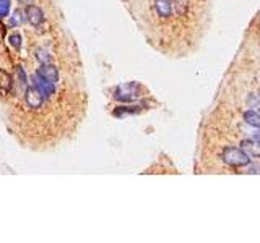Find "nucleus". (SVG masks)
Instances as JSON below:
<instances>
[{"label": "nucleus", "instance_id": "nucleus-1", "mask_svg": "<svg viewBox=\"0 0 260 243\" xmlns=\"http://www.w3.org/2000/svg\"><path fill=\"white\" fill-rule=\"evenodd\" d=\"M221 160L229 167H245L247 164H250V158L241 148H231V146L223 150Z\"/></svg>", "mask_w": 260, "mask_h": 243}, {"label": "nucleus", "instance_id": "nucleus-2", "mask_svg": "<svg viewBox=\"0 0 260 243\" xmlns=\"http://www.w3.org/2000/svg\"><path fill=\"white\" fill-rule=\"evenodd\" d=\"M140 91L142 88L138 86V83H125V84H119L114 91V99L119 102H133L140 98Z\"/></svg>", "mask_w": 260, "mask_h": 243}, {"label": "nucleus", "instance_id": "nucleus-3", "mask_svg": "<svg viewBox=\"0 0 260 243\" xmlns=\"http://www.w3.org/2000/svg\"><path fill=\"white\" fill-rule=\"evenodd\" d=\"M25 102L31 109H39V107H43L44 104V96L41 92H39L38 88L33 84V86H28L25 91Z\"/></svg>", "mask_w": 260, "mask_h": 243}, {"label": "nucleus", "instance_id": "nucleus-4", "mask_svg": "<svg viewBox=\"0 0 260 243\" xmlns=\"http://www.w3.org/2000/svg\"><path fill=\"white\" fill-rule=\"evenodd\" d=\"M25 18L28 20V23L33 26H41L44 22V13L43 10L39 8L38 5H26V10H25Z\"/></svg>", "mask_w": 260, "mask_h": 243}, {"label": "nucleus", "instance_id": "nucleus-5", "mask_svg": "<svg viewBox=\"0 0 260 243\" xmlns=\"http://www.w3.org/2000/svg\"><path fill=\"white\" fill-rule=\"evenodd\" d=\"M36 75L41 76L46 81H49V83H54V84L59 81V70L52 64H43L38 68Z\"/></svg>", "mask_w": 260, "mask_h": 243}, {"label": "nucleus", "instance_id": "nucleus-6", "mask_svg": "<svg viewBox=\"0 0 260 243\" xmlns=\"http://www.w3.org/2000/svg\"><path fill=\"white\" fill-rule=\"evenodd\" d=\"M33 81H35L33 84H35V86L38 88L39 92H41L43 96H44V99H49V98L54 96V92H56L54 83H49V81L43 80L41 76H38V75L33 76Z\"/></svg>", "mask_w": 260, "mask_h": 243}, {"label": "nucleus", "instance_id": "nucleus-7", "mask_svg": "<svg viewBox=\"0 0 260 243\" xmlns=\"http://www.w3.org/2000/svg\"><path fill=\"white\" fill-rule=\"evenodd\" d=\"M241 150L247 154L249 158L260 159V144L255 140H244L241 143Z\"/></svg>", "mask_w": 260, "mask_h": 243}, {"label": "nucleus", "instance_id": "nucleus-8", "mask_svg": "<svg viewBox=\"0 0 260 243\" xmlns=\"http://www.w3.org/2000/svg\"><path fill=\"white\" fill-rule=\"evenodd\" d=\"M155 10L161 18H169L172 13V0H155Z\"/></svg>", "mask_w": 260, "mask_h": 243}, {"label": "nucleus", "instance_id": "nucleus-9", "mask_svg": "<svg viewBox=\"0 0 260 243\" xmlns=\"http://www.w3.org/2000/svg\"><path fill=\"white\" fill-rule=\"evenodd\" d=\"M13 90V78L5 70L0 68V92L9 94Z\"/></svg>", "mask_w": 260, "mask_h": 243}, {"label": "nucleus", "instance_id": "nucleus-10", "mask_svg": "<svg viewBox=\"0 0 260 243\" xmlns=\"http://www.w3.org/2000/svg\"><path fill=\"white\" fill-rule=\"evenodd\" d=\"M244 122L247 125H252L260 130V114L258 112H254V110H247L244 114Z\"/></svg>", "mask_w": 260, "mask_h": 243}, {"label": "nucleus", "instance_id": "nucleus-11", "mask_svg": "<svg viewBox=\"0 0 260 243\" xmlns=\"http://www.w3.org/2000/svg\"><path fill=\"white\" fill-rule=\"evenodd\" d=\"M172 6H174L177 15L184 16L189 10V0H172Z\"/></svg>", "mask_w": 260, "mask_h": 243}, {"label": "nucleus", "instance_id": "nucleus-12", "mask_svg": "<svg viewBox=\"0 0 260 243\" xmlns=\"http://www.w3.org/2000/svg\"><path fill=\"white\" fill-rule=\"evenodd\" d=\"M9 42H10L12 47H15V49H20V47H22V44H23V38H22V34H18V32H13V34L9 36Z\"/></svg>", "mask_w": 260, "mask_h": 243}, {"label": "nucleus", "instance_id": "nucleus-13", "mask_svg": "<svg viewBox=\"0 0 260 243\" xmlns=\"http://www.w3.org/2000/svg\"><path fill=\"white\" fill-rule=\"evenodd\" d=\"M12 8V0H0V18L9 16Z\"/></svg>", "mask_w": 260, "mask_h": 243}, {"label": "nucleus", "instance_id": "nucleus-14", "mask_svg": "<svg viewBox=\"0 0 260 243\" xmlns=\"http://www.w3.org/2000/svg\"><path fill=\"white\" fill-rule=\"evenodd\" d=\"M23 22H25V13L17 10L15 13H13V16L10 18V26H20Z\"/></svg>", "mask_w": 260, "mask_h": 243}, {"label": "nucleus", "instance_id": "nucleus-15", "mask_svg": "<svg viewBox=\"0 0 260 243\" xmlns=\"http://www.w3.org/2000/svg\"><path fill=\"white\" fill-rule=\"evenodd\" d=\"M36 58H38L41 64H51V60H52L46 49H38V50H36Z\"/></svg>", "mask_w": 260, "mask_h": 243}, {"label": "nucleus", "instance_id": "nucleus-16", "mask_svg": "<svg viewBox=\"0 0 260 243\" xmlns=\"http://www.w3.org/2000/svg\"><path fill=\"white\" fill-rule=\"evenodd\" d=\"M17 73H18V83L20 86L23 88V91H26V88H28V81H26V73L22 66H17Z\"/></svg>", "mask_w": 260, "mask_h": 243}, {"label": "nucleus", "instance_id": "nucleus-17", "mask_svg": "<svg viewBox=\"0 0 260 243\" xmlns=\"http://www.w3.org/2000/svg\"><path fill=\"white\" fill-rule=\"evenodd\" d=\"M242 174H260V167L257 164H247Z\"/></svg>", "mask_w": 260, "mask_h": 243}, {"label": "nucleus", "instance_id": "nucleus-18", "mask_svg": "<svg viewBox=\"0 0 260 243\" xmlns=\"http://www.w3.org/2000/svg\"><path fill=\"white\" fill-rule=\"evenodd\" d=\"M254 140H255V141H257V143L260 144V130L254 133Z\"/></svg>", "mask_w": 260, "mask_h": 243}, {"label": "nucleus", "instance_id": "nucleus-19", "mask_svg": "<svg viewBox=\"0 0 260 243\" xmlns=\"http://www.w3.org/2000/svg\"><path fill=\"white\" fill-rule=\"evenodd\" d=\"M20 2H23V4H30L31 0H20Z\"/></svg>", "mask_w": 260, "mask_h": 243}, {"label": "nucleus", "instance_id": "nucleus-20", "mask_svg": "<svg viewBox=\"0 0 260 243\" xmlns=\"http://www.w3.org/2000/svg\"><path fill=\"white\" fill-rule=\"evenodd\" d=\"M257 112H258V114H260V107H258V110H257Z\"/></svg>", "mask_w": 260, "mask_h": 243}]
</instances>
